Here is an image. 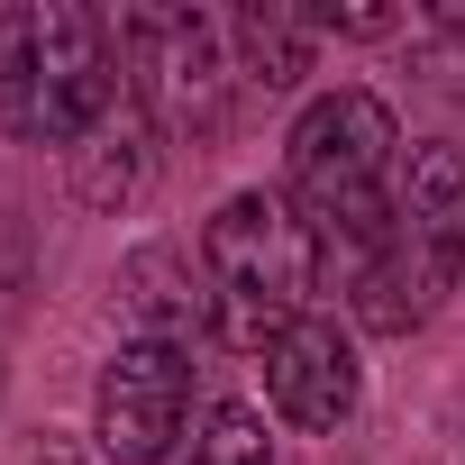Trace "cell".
<instances>
[{"label": "cell", "mask_w": 465, "mask_h": 465, "mask_svg": "<svg viewBox=\"0 0 465 465\" xmlns=\"http://www.w3.org/2000/svg\"><path fill=\"white\" fill-rule=\"evenodd\" d=\"M320 228L283 201V192H238L219 201V219L201 228V265H210V329L238 356H274V338L292 320H311L320 292Z\"/></svg>", "instance_id": "1"}, {"label": "cell", "mask_w": 465, "mask_h": 465, "mask_svg": "<svg viewBox=\"0 0 465 465\" xmlns=\"http://www.w3.org/2000/svg\"><path fill=\"white\" fill-rule=\"evenodd\" d=\"M465 274V155L411 146L392 173V228L356 265V320L374 338H411L438 320V302Z\"/></svg>", "instance_id": "2"}, {"label": "cell", "mask_w": 465, "mask_h": 465, "mask_svg": "<svg viewBox=\"0 0 465 465\" xmlns=\"http://www.w3.org/2000/svg\"><path fill=\"white\" fill-rule=\"evenodd\" d=\"M119 46L110 19L83 0H37L0 19V128L28 146H83V128L119 101Z\"/></svg>", "instance_id": "3"}, {"label": "cell", "mask_w": 465, "mask_h": 465, "mask_svg": "<svg viewBox=\"0 0 465 465\" xmlns=\"http://www.w3.org/2000/svg\"><path fill=\"white\" fill-rule=\"evenodd\" d=\"M283 173H292V210L320 228V247L347 238V247L374 256V238L392 228L401 128L374 92H320L283 137Z\"/></svg>", "instance_id": "4"}, {"label": "cell", "mask_w": 465, "mask_h": 465, "mask_svg": "<svg viewBox=\"0 0 465 465\" xmlns=\"http://www.w3.org/2000/svg\"><path fill=\"white\" fill-rule=\"evenodd\" d=\"M110 46H119V83L146 101V119L164 137H219L228 92H238L228 19H210V10H119Z\"/></svg>", "instance_id": "5"}, {"label": "cell", "mask_w": 465, "mask_h": 465, "mask_svg": "<svg viewBox=\"0 0 465 465\" xmlns=\"http://www.w3.org/2000/svg\"><path fill=\"white\" fill-rule=\"evenodd\" d=\"M183 411H192V356L173 338H128L101 365L92 438H101L110 465H164L173 438H183Z\"/></svg>", "instance_id": "6"}, {"label": "cell", "mask_w": 465, "mask_h": 465, "mask_svg": "<svg viewBox=\"0 0 465 465\" xmlns=\"http://www.w3.org/2000/svg\"><path fill=\"white\" fill-rule=\"evenodd\" d=\"M265 392H274V411L292 429H338L356 411V392H365L356 347L338 338V320H292L274 338V356H265Z\"/></svg>", "instance_id": "7"}, {"label": "cell", "mask_w": 465, "mask_h": 465, "mask_svg": "<svg viewBox=\"0 0 465 465\" xmlns=\"http://www.w3.org/2000/svg\"><path fill=\"white\" fill-rule=\"evenodd\" d=\"M155 146H164V128L146 119L137 92H119V101L83 128V146H74V201H83V210H128V201L155 183Z\"/></svg>", "instance_id": "8"}, {"label": "cell", "mask_w": 465, "mask_h": 465, "mask_svg": "<svg viewBox=\"0 0 465 465\" xmlns=\"http://www.w3.org/2000/svg\"><path fill=\"white\" fill-rule=\"evenodd\" d=\"M119 302H128V320H137V338H192V329H210V265L192 256V247H137L128 265H119Z\"/></svg>", "instance_id": "9"}, {"label": "cell", "mask_w": 465, "mask_h": 465, "mask_svg": "<svg viewBox=\"0 0 465 465\" xmlns=\"http://www.w3.org/2000/svg\"><path fill=\"white\" fill-rule=\"evenodd\" d=\"M311 46H320V28H311V10H238L228 19V55H238V83H256V92H292L302 74H311Z\"/></svg>", "instance_id": "10"}, {"label": "cell", "mask_w": 465, "mask_h": 465, "mask_svg": "<svg viewBox=\"0 0 465 465\" xmlns=\"http://www.w3.org/2000/svg\"><path fill=\"white\" fill-rule=\"evenodd\" d=\"M192 465H274L265 411H247V401H210L201 429H192Z\"/></svg>", "instance_id": "11"}, {"label": "cell", "mask_w": 465, "mask_h": 465, "mask_svg": "<svg viewBox=\"0 0 465 465\" xmlns=\"http://www.w3.org/2000/svg\"><path fill=\"white\" fill-rule=\"evenodd\" d=\"M311 28L320 37H392V28H411V10H392V0H356V10H311Z\"/></svg>", "instance_id": "12"}]
</instances>
